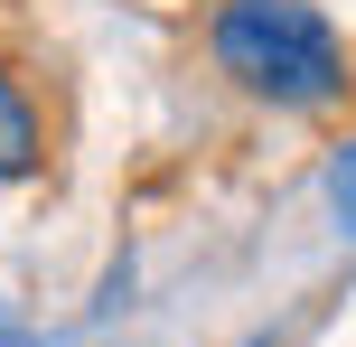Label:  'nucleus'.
Returning a JSON list of instances; mask_svg holds the SVG:
<instances>
[{
  "label": "nucleus",
  "instance_id": "2",
  "mask_svg": "<svg viewBox=\"0 0 356 347\" xmlns=\"http://www.w3.org/2000/svg\"><path fill=\"white\" fill-rule=\"evenodd\" d=\"M38 160H47V141H38V104H29V85L0 66V179H29Z\"/></svg>",
  "mask_w": 356,
  "mask_h": 347
},
{
  "label": "nucleus",
  "instance_id": "3",
  "mask_svg": "<svg viewBox=\"0 0 356 347\" xmlns=\"http://www.w3.org/2000/svg\"><path fill=\"white\" fill-rule=\"evenodd\" d=\"M328 197H338V216L356 235V141H338V160H328Z\"/></svg>",
  "mask_w": 356,
  "mask_h": 347
},
{
  "label": "nucleus",
  "instance_id": "1",
  "mask_svg": "<svg viewBox=\"0 0 356 347\" xmlns=\"http://www.w3.org/2000/svg\"><path fill=\"white\" fill-rule=\"evenodd\" d=\"M216 75L253 94L272 113H328L347 104V38L328 29L309 0H216L207 19Z\"/></svg>",
  "mask_w": 356,
  "mask_h": 347
},
{
  "label": "nucleus",
  "instance_id": "4",
  "mask_svg": "<svg viewBox=\"0 0 356 347\" xmlns=\"http://www.w3.org/2000/svg\"><path fill=\"white\" fill-rule=\"evenodd\" d=\"M0 347H29V338H19V329H0Z\"/></svg>",
  "mask_w": 356,
  "mask_h": 347
}]
</instances>
